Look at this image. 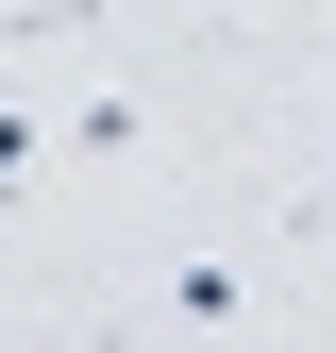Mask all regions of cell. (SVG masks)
<instances>
[{"label": "cell", "instance_id": "cell-1", "mask_svg": "<svg viewBox=\"0 0 336 353\" xmlns=\"http://www.w3.org/2000/svg\"><path fill=\"white\" fill-rule=\"evenodd\" d=\"M168 320H202V336H235V320H252V286L219 270V252H185V270H168Z\"/></svg>", "mask_w": 336, "mask_h": 353}, {"label": "cell", "instance_id": "cell-2", "mask_svg": "<svg viewBox=\"0 0 336 353\" xmlns=\"http://www.w3.org/2000/svg\"><path fill=\"white\" fill-rule=\"evenodd\" d=\"M17 168H34V118H17V101H0V185H17Z\"/></svg>", "mask_w": 336, "mask_h": 353}]
</instances>
